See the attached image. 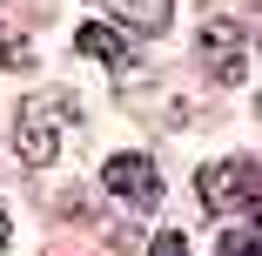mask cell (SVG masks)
<instances>
[{"instance_id": "cell-1", "label": "cell", "mask_w": 262, "mask_h": 256, "mask_svg": "<svg viewBox=\"0 0 262 256\" xmlns=\"http://www.w3.org/2000/svg\"><path fill=\"white\" fill-rule=\"evenodd\" d=\"M68 108H74L68 94H34V101H20V122H14V148H20V162L40 169V162H54V155H61Z\"/></svg>"}, {"instance_id": "cell-2", "label": "cell", "mask_w": 262, "mask_h": 256, "mask_svg": "<svg viewBox=\"0 0 262 256\" xmlns=\"http://www.w3.org/2000/svg\"><path fill=\"white\" fill-rule=\"evenodd\" d=\"M195 189H202V202L215 216H235V209L255 202V162H208Z\"/></svg>"}, {"instance_id": "cell-3", "label": "cell", "mask_w": 262, "mask_h": 256, "mask_svg": "<svg viewBox=\"0 0 262 256\" xmlns=\"http://www.w3.org/2000/svg\"><path fill=\"white\" fill-rule=\"evenodd\" d=\"M101 182H108L121 202H128V209H155V202H162V175H155V162L148 155H115L108 169H101Z\"/></svg>"}, {"instance_id": "cell-4", "label": "cell", "mask_w": 262, "mask_h": 256, "mask_svg": "<svg viewBox=\"0 0 262 256\" xmlns=\"http://www.w3.org/2000/svg\"><path fill=\"white\" fill-rule=\"evenodd\" d=\"M242 47H249V34H242V21H208L202 27V61L215 68V74H242Z\"/></svg>"}, {"instance_id": "cell-5", "label": "cell", "mask_w": 262, "mask_h": 256, "mask_svg": "<svg viewBox=\"0 0 262 256\" xmlns=\"http://www.w3.org/2000/svg\"><path fill=\"white\" fill-rule=\"evenodd\" d=\"M128 34H168V21H175V0H101Z\"/></svg>"}, {"instance_id": "cell-6", "label": "cell", "mask_w": 262, "mask_h": 256, "mask_svg": "<svg viewBox=\"0 0 262 256\" xmlns=\"http://www.w3.org/2000/svg\"><path fill=\"white\" fill-rule=\"evenodd\" d=\"M74 47L88 61H108V68H128V34L121 27H108V21H88L81 34H74Z\"/></svg>"}, {"instance_id": "cell-7", "label": "cell", "mask_w": 262, "mask_h": 256, "mask_svg": "<svg viewBox=\"0 0 262 256\" xmlns=\"http://www.w3.org/2000/svg\"><path fill=\"white\" fill-rule=\"evenodd\" d=\"M215 256H255V223H235L215 236Z\"/></svg>"}, {"instance_id": "cell-8", "label": "cell", "mask_w": 262, "mask_h": 256, "mask_svg": "<svg viewBox=\"0 0 262 256\" xmlns=\"http://www.w3.org/2000/svg\"><path fill=\"white\" fill-rule=\"evenodd\" d=\"M0 68H34V54H27V41H20V34L0 41Z\"/></svg>"}, {"instance_id": "cell-9", "label": "cell", "mask_w": 262, "mask_h": 256, "mask_svg": "<svg viewBox=\"0 0 262 256\" xmlns=\"http://www.w3.org/2000/svg\"><path fill=\"white\" fill-rule=\"evenodd\" d=\"M148 256H188V236H175V229H168V236H155Z\"/></svg>"}, {"instance_id": "cell-10", "label": "cell", "mask_w": 262, "mask_h": 256, "mask_svg": "<svg viewBox=\"0 0 262 256\" xmlns=\"http://www.w3.org/2000/svg\"><path fill=\"white\" fill-rule=\"evenodd\" d=\"M0 249H7V209H0Z\"/></svg>"}]
</instances>
